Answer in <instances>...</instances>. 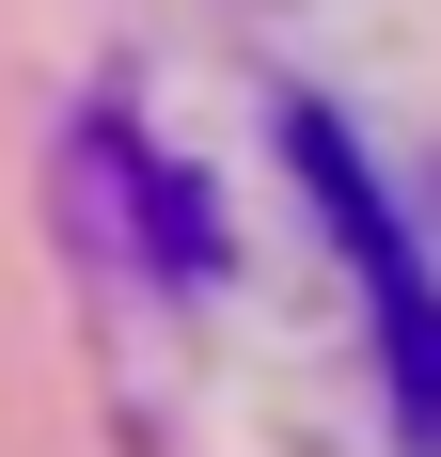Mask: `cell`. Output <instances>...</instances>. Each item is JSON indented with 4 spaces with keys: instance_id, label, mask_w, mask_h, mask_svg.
Masks as SVG:
<instances>
[]
</instances>
